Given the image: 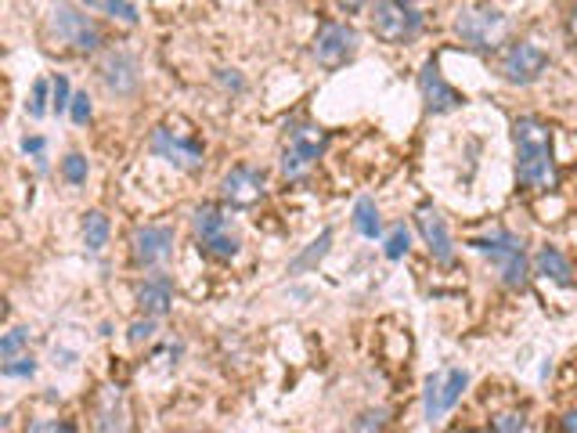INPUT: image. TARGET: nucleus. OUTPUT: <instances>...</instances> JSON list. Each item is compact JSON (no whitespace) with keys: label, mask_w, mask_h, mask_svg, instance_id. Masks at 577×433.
Listing matches in <instances>:
<instances>
[{"label":"nucleus","mask_w":577,"mask_h":433,"mask_svg":"<svg viewBox=\"0 0 577 433\" xmlns=\"http://www.w3.org/2000/svg\"><path fill=\"white\" fill-rule=\"evenodd\" d=\"M570 33H574V37H577V4H574V8H570Z\"/></svg>","instance_id":"nucleus-37"},{"label":"nucleus","mask_w":577,"mask_h":433,"mask_svg":"<svg viewBox=\"0 0 577 433\" xmlns=\"http://www.w3.org/2000/svg\"><path fill=\"white\" fill-rule=\"evenodd\" d=\"M415 228H419L422 242L430 249V257L437 260L440 268H451V264H455V242H451V231L448 224H444V217H440L430 203L415 210Z\"/></svg>","instance_id":"nucleus-14"},{"label":"nucleus","mask_w":577,"mask_h":433,"mask_svg":"<svg viewBox=\"0 0 577 433\" xmlns=\"http://www.w3.org/2000/svg\"><path fill=\"white\" fill-rule=\"evenodd\" d=\"M264 185H267L264 170H257V166H249V163H239L224 174L220 195H224V203L246 210V206H257L260 199H264Z\"/></svg>","instance_id":"nucleus-13"},{"label":"nucleus","mask_w":577,"mask_h":433,"mask_svg":"<svg viewBox=\"0 0 577 433\" xmlns=\"http://www.w3.org/2000/svg\"><path fill=\"white\" fill-rule=\"evenodd\" d=\"M358 51V33L354 26H343V22H321L318 37H314V62L321 69H339L347 65Z\"/></svg>","instance_id":"nucleus-11"},{"label":"nucleus","mask_w":577,"mask_h":433,"mask_svg":"<svg viewBox=\"0 0 577 433\" xmlns=\"http://www.w3.org/2000/svg\"><path fill=\"white\" fill-rule=\"evenodd\" d=\"M372 29L383 44H408L422 33V11L412 0H376L372 4Z\"/></svg>","instance_id":"nucleus-5"},{"label":"nucleus","mask_w":577,"mask_h":433,"mask_svg":"<svg viewBox=\"0 0 577 433\" xmlns=\"http://www.w3.org/2000/svg\"><path fill=\"white\" fill-rule=\"evenodd\" d=\"M138 304L145 311V318H163L174 307V282H170V275L145 278V286L138 289Z\"/></svg>","instance_id":"nucleus-18"},{"label":"nucleus","mask_w":577,"mask_h":433,"mask_svg":"<svg viewBox=\"0 0 577 433\" xmlns=\"http://www.w3.org/2000/svg\"><path fill=\"white\" fill-rule=\"evenodd\" d=\"M51 33H55L58 44H69L73 51H83L91 55L101 47V33L83 11H76L73 4H55L51 11Z\"/></svg>","instance_id":"nucleus-10"},{"label":"nucleus","mask_w":577,"mask_h":433,"mask_svg":"<svg viewBox=\"0 0 577 433\" xmlns=\"http://www.w3.org/2000/svg\"><path fill=\"white\" fill-rule=\"evenodd\" d=\"M109 217L101 210H91L87 217H83V246L91 249V253H101L105 249V242H109Z\"/></svg>","instance_id":"nucleus-21"},{"label":"nucleus","mask_w":577,"mask_h":433,"mask_svg":"<svg viewBox=\"0 0 577 433\" xmlns=\"http://www.w3.org/2000/svg\"><path fill=\"white\" fill-rule=\"evenodd\" d=\"M22 433H76V426L69 419H37V423H29Z\"/></svg>","instance_id":"nucleus-29"},{"label":"nucleus","mask_w":577,"mask_h":433,"mask_svg":"<svg viewBox=\"0 0 577 433\" xmlns=\"http://www.w3.org/2000/svg\"><path fill=\"white\" fill-rule=\"evenodd\" d=\"M534 275L549 278L556 286H574V268H570V260L556 246H541L534 253Z\"/></svg>","instance_id":"nucleus-19"},{"label":"nucleus","mask_w":577,"mask_h":433,"mask_svg":"<svg viewBox=\"0 0 577 433\" xmlns=\"http://www.w3.org/2000/svg\"><path fill=\"white\" fill-rule=\"evenodd\" d=\"M62 177L69 185H83V181H87V159H83L80 152H69V156L62 159Z\"/></svg>","instance_id":"nucleus-25"},{"label":"nucleus","mask_w":577,"mask_h":433,"mask_svg":"<svg viewBox=\"0 0 577 433\" xmlns=\"http://www.w3.org/2000/svg\"><path fill=\"white\" fill-rule=\"evenodd\" d=\"M469 387V372L466 369H448V372H433L426 379V390H422V419L426 423H437L451 408L458 405V397L466 394Z\"/></svg>","instance_id":"nucleus-8"},{"label":"nucleus","mask_w":577,"mask_h":433,"mask_svg":"<svg viewBox=\"0 0 577 433\" xmlns=\"http://www.w3.org/2000/svg\"><path fill=\"white\" fill-rule=\"evenodd\" d=\"M29 343V329H8V336L0 340V358L11 361V358H19V351Z\"/></svg>","instance_id":"nucleus-26"},{"label":"nucleus","mask_w":577,"mask_h":433,"mask_svg":"<svg viewBox=\"0 0 577 433\" xmlns=\"http://www.w3.org/2000/svg\"><path fill=\"white\" fill-rule=\"evenodd\" d=\"M152 152L159 159L174 166V170H184V174H192L202 166V156H206V148H202L199 138L192 134H181V130H170V127H156L152 130V138H148Z\"/></svg>","instance_id":"nucleus-9"},{"label":"nucleus","mask_w":577,"mask_h":433,"mask_svg":"<svg viewBox=\"0 0 577 433\" xmlns=\"http://www.w3.org/2000/svg\"><path fill=\"white\" fill-rule=\"evenodd\" d=\"M358 4H361V0H347V8H358Z\"/></svg>","instance_id":"nucleus-38"},{"label":"nucleus","mask_w":577,"mask_h":433,"mask_svg":"<svg viewBox=\"0 0 577 433\" xmlns=\"http://www.w3.org/2000/svg\"><path fill=\"white\" fill-rule=\"evenodd\" d=\"M477 433H491V430H477Z\"/></svg>","instance_id":"nucleus-40"},{"label":"nucleus","mask_w":577,"mask_h":433,"mask_svg":"<svg viewBox=\"0 0 577 433\" xmlns=\"http://www.w3.org/2000/svg\"><path fill=\"white\" fill-rule=\"evenodd\" d=\"M354 228H358L361 239H379L383 235V217H379L376 199L361 195L358 206H354Z\"/></svg>","instance_id":"nucleus-20"},{"label":"nucleus","mask_w":577,"mask_h":433,"mask_svg":"<svg viewBox=\"0 0 577 433\" xmlns=\"http://www.w3.org/2000/svg\"><path fill=\"white\" fill-rule=\"evenodd\" d=\"M549 69V51L538 47L534 40H516L502 51L498 58V73H502L505 83L513 87H531L534 80H541Z\"/></svg>","instance_id":"nucleus-7"},{"label":"nucleus","mask_w":577,"mask_h":433,"mask_svg":"<svg viewBox=\"0 0 577 433\" xmlns=\"http://www.w3.org/2000/svg\"><path fill=\"white\" fill-rule=\"evenodd\" d=\"M466 246L491 260L509 289H527V282H531V260H527V246H523L520 235H513L509 228H491L484 235H473Z\"/></svg>","instance_id":"nucleus-2"},{"label":"nucleus","mask_w":577,"mask_h":433,"mask_svg":"<svg viewBox=\"0 0 577 433\" xmlns=\"http://www.w3.org/2000/svg\"><path fill=\"white\" fill-rule=\"evenodd\" d=\"M98 76L116 98H127V94L138 91V80H141L138 58L130 55V51H123V47H112V51H105V58H101Z\"/></svg>","instance_id":"nucleus-15"},{"label":"nucleus","mask_w":577,"mask_h":433,"mask_svg":"<svg viewBox=\"0 0 577 433\" xmlns=\"http://www.w3.org/2000/svg\"><path fill=\"white\" fill-rule=\"evenodd\" d=\"M47 112V80H37L33 83V102H29V116L33 120H40Z\"/></svg>","instance_id":"nucleus-32"},{"label":"nucleus","mask_w":577,"mask_h":433,"mask_svg":"<svg viewBox=\"0 0 577 433\" xmlns=\"http://www.w3.org/2000/svg\"><path fill=\"white\" fill-rule=\"evenodd\" d=\"M83 4H94V0H83Z\"/></svg>","instance_id":"nucleus-39"},{"label":"nucleus","mask_w":577,"mask_h":433,"mask_svg":"<svg viewBox=\"0 0 577 433\" xmlns=\"http://www.w3.org/2000/svg\"><path fill=\"white\" fill-rule=\"evenodd\" d=\"M329 246H332V228H325L318 235V239L311 242V246L303 249L300 257L293 260V264H289V271H293V275H300V271H311V268H318L321 260H325V253H329Z\"/></svg>","instance_id":"nucleus-22"},{"label":"nucleus","mask_w":577,"mask_h":433,"mask_svg":"<svg viewBox=\"0 0 577 433\" xmlns=\"http://www.w3.org/2000/svg\"><path fill=\"white\" fill-rule=\"evenodd\" d=\"M455 33L473 51H498L505 44V37H509V19L498 8H491V4H477V8L458 15Z\"/></svg>","instance_id":"nucleus-4"},{"label":"nucleus","mask_w":577,"mask_h":433,"mask_svg":"<svg viewBox=\"0 0 577 433\" xmlns=\"http://www.w3.org/2000/svg\"><path fill=\"white\" fill-rule=\"evenodd\" d=\"M101 8H105V15H112V19L138 22V8H134V4H127V0H101Z\"/></svg>","instance_id":"nucleus-30"},{"label":"nucleus","mask_w":577,"mask_h":433,"mask_svg":"<svg viewBox=\"0 0 577 433\" xmlns=\"http://www.w3.org/2000/svg\"><path fill=\"white\" fill-rule=\"evenodd\" d=\"M516 141V177L531 192H552L559 181L556 156H552V130L538 116H520L513 123Z\"/></svg>","instance_id":"nucleus-1"},{"label":"nucleus","mask_w":577,"mask_h":433,"mask_svg":"<svg viewBox=\"0 0 577 433\" xmlns=\"http://www.w3.org/2000/svg\"><path fill=\"white\" fill-rule=\"evenodd\" d=\"M22 148H26L29 156H37V163H40V170H44V138H26L22 141Z\"/></svg>","instance_id":"nucleus-35"},{"label":"nucleus","mask_w":577,"mask_h":433,"mask_svg":"<svg viewBox=\"0 0 577 433\" xmlns=\"http://www.w3.org/2000/svg\"><path fill=\"white\" fill-rule=\"evenodd\" d=\"M152 332H156V318L134 322V325H130V343H145V340H152Z\"/></svg>","instance_id":"nucleus-34"},{"label":"nucleus","mask_w":577,"mask_h":433,"mask_svg":"<svg viewBox=\"0 0 577 433\" xmlns=\"http://www.w3.org/2000/svg\"><path fill=\"white\" fill-rule=\"evenodd\" d=\"M127 405H123L120 387H105L94 405V430L98 433H127Z\"/></svg>","instance_id":"nucleus-17"},{"label":"nucleus","mask_w":577,"mask_h":433,"mask_svg":"<svg viewBox=\"0 0 577 433\" xmlns=\"http://www.w3.org/2000/svg\"><path fill=\"white\" fill-rule=\"evenodd\" d=\"M491 433H527V415L523 412H502L491 419Z\"/></svg>","instance_id":"nucleus-24"},{"label":"nucleus","mask_w":577,"mask_h":433,"mask_svg":"<svg viewBox=\"0 0 577 433\" xmlns=\"http://www.w3.org/2000/svg\"><path fill=\"white\" fill-rule=\"evenodd\" d=\"M386 423H390V419H386V412H383V408H376V412L361 415L358 423H354V433H383Z\"/></svg>","instance_id":"nucleus-28"},{"label":"nucleus","mask_w":577,"mask_h":433,"mask_svg":"<svg viewBox=\"0 0 577 433\" xmlns=\"http://www.w3.org/2000/svg\"><path fill=\"white\" fill-rule=\"evenodd\" d=\"M192 224H195V239H199V249L210 260H235V257H239L242 242H239V235L231 231L228 213L220 210V206H213V203L195 206Z\"/></svg>","instance_id":"nucleus-3"},{"label":"nucleus","mask_w":577,"mask_h":433,"mask_svg":"<svg viewBox=\"0 0 577 433\" xmlns=\"http://www.w3.org/2000/svg\"><path fill=\"white\" fill-rule=\"evenodd\" d=\"M51 105H55V112H65L73 105V98H69V80H65V76H55V83H51Z\"/></svg>","instance_id":"nucleus-31"},{"label":"nucleus","mask_w":577,"mask_h":433,"mask_svg":"<svg viewBox=\"0 0 577 433\" xmlns=\"http://www.w3.org/2000/svg\"><path fill=\"white\" fill-rule=\"evenodd\" d=\"M130 253H134L138 268H159L174 257V228L170 224H145V228L134 231Z\"/></svg>","instance_id":"nucleus-12"},{"label":"nucleus","mask_w":577,"mask_h":433,"mask_svg":"<svg viewBox=\"0 0 577 433\" xmlns=\"http://www.w3.org/2000/svg\"><path fill=\"white\" fill-rule=\"evenodd\" d=\"M69 112H73V123L76 127H83V123L91 120V98H87V94H76L73 98V105H69Z\"/></svg>","instance_id":"nucleus-33"},{"label":"nucleus","mask_w":577,"mask_h":433,"mask_svg":"<svg viewBox=\"0 0 577 433\" xmlns=\"http://www.w3.org/2000/svg\"><path fill=\"white\" fill-rule=\"evenodd\" d=\"M408 249H412V231L404 228V224H394V231L386 235V246H383L386 260H401V257H408Z\"/></svg>","instance_id":"nucleus-23"},{"label":"nucleus","mask_w":577,"mask_h":433,"mask_svg":"<svg viewBox=\"0 0 577 433\" xmlns=\"http://www.w3.org/2000/svg\"><path fill=\"white\" fill-rule=\"evenodd\" d=\"M0 372H4L8 379H29L33 372H37V361L29 358V354H19V358L4 361V365H0Z\"/></svg>","instance_id":"nucleus-27"},{"label":"nucleus","mask_w":577,"mask_h":433,"mask_svg":"<svg viewBox=\"0 0 577 433\" xmlns=\"http://www.w3.org/2000/svg\"><path fill=\"white\" fill-rule=\"evenodd\" d=\"M325 148H329V134L325 130L314 127V123H293L289 127V145L282 148V174L289 181H303Z\"/></svg>","instance_id":"nucleus-6"},{"label":"nucleus","mask_w":577,"mask_h":433,"mask_svg":"<svg viewBox=\"0 0 577 433\" xmlns=\"http://www.w3.org/2000/svg\"><path fill=\"white\" fill-rule=\"evenodd\" d=\"M419 91H422V102H426V109L433 112V116H440V112H451L462 105V98H458V91L451 87L444 76H440L437 62H426L419 73Z\"/></svg>","instance_id":"nucleus-16"},{"label":"nucleus","mask_w":577,"mask_h":433,"mask_svg":"<svg viewBox=\"0 0 577 433\" xmlns=\"http://www.w3.org/2000/svg\"><path fill=\"white\" fill-rule=\"evenodd\" d=\"M559 433H577V408L563 412V419H559Z\"/></svg>","instance_id":"nucleus-36"}]
</instances>
